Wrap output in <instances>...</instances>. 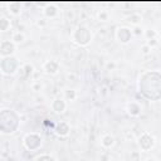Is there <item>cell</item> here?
Instances as JSON below:
<instances>
[{"label":"cell","instance_id":"1","mask_svg":"<svg viewBox=\"0 0 161 161\" xmlns=\"http://www.w3.org/2000/svg\"><path fill=\"white\" fill-rule=\"evenodd\" d=\"M72 40L80 47H86L92 42V33L87 26L79 25L72 31Z\"/></svg>","mask_w":161,"mask_h":161},{"label":"cell","instance_id":"2","mask_svg":"<svg viewBox=\"0 0 161 161\" xmlns=\"http://www.w3.org/2000/svg\"><path fill=\"white\" fill-rule=\"evenodd\" d=\"M19 68V62L15 57H5L0 60V69L4 74H14Z\"/></svg>","mask_w":161,"mask_h":161},{"label":"cell","instance_id":"3","mask_svg":"<svg viewBox=\"0 0 161 161\" xmlns=\"http://www.w3.org/2000/svg\"><path fill=\"white\" fill-rule=\"evenodd\" d=\"M13 113H14V112H13L11 109H3V111L0 112V130L5 126V128L3 130L4 133H13V132H15L16 128H18V126H14V125H11V123L9 125V122H8Z\"/></svg>","mask_w":161,"mask_h":161},{"label":"cell","instance_id":"4","mask_svg":"<svg viewBox=\"0 0 161 161\" xmlns=\"http://www.w3.org/2000/svg\"><path fill=\"white\" fill-rule=\"evenodd\" d=\"M23 145L26 150L29 151H34V150H38L40 146H42V137L35 133V132H31V133H28L24 140H23Z\"/></svg>","mask_w":161,"mask_h":161},{"label":"cell","instance_id":"5","mask_svg":"<svg viewBox=\"0 0 161 161\" xmlns=\"http://www.w3.org/2000/svg\"><path fill=\"white\" fill-rule=\"evenodd\" d=\"M114 35H116V39L121 44H128L132 38V29H130L127 26H119V28H117Z\"/></svg>","mask_w":161,"mask_h":161},{"label":"cell","instance_id":"6","mask_svg":"<svg viewBox=\"0 0 161 161\" xmlns=\"http://www.w3.org/2000/svg\"><path fill=\"white\" fill-rule=\"evenodd\" d=\"M138 145L141 147V150L143 151H150L153 146H155V138L152 135H150L148 132H143L140 138H138Z\"/></svg>","mask_w":161,"mask_h":161},{"label":"cell","instance_id":"7","mask_svg":"<svg viewBox=\"0 0 161 161\" xmlns=\"http://www.w3.org/2000/svg\"><path fill=\"white\" fill-rule=\"evenodd\" d=\"M15 52V44L11 40H3L0 42V54L5 57H11Z\"/></svg>","mask_w":161,"mask_h":161},{"label":"cell","instance_id":"8","mask_svg":"<svg viewBox=\"0 0 161 161\" xmlns=\"http://www.w3.org/2000/svg\"><path fill=\"white\" fill-rule=\"evenodd\" d=\"M52 109H53L55 113H58V114L64 113L65 109H67V102H65V99H64V98H60V97L54 98V99L52 101Z\"/></svg>","mask_w":161,"mask_h":161},{"label":"cell","instance_id":"9","mask_svg":"<svg viewBox=\"0 0 161 161\" xmlns=\"http://www.w3.org/2000/svg\"><path fill=\"white\" fill-rule=\"evenodd\" d=\"M43 70L47 73V74H50V75H54L58 73L59 70V63L57 60H47L44 64H43Z\"/></svg>","mask_w":161,"mask_h":161},{"label":"cell","instance_id":"10","mask_svg":"<svg viewBox=\"0 0 161 161\" xmlns=\"http://www.w3.org/2000/svg\"><path fill=\"white\" fill-rule=\"evenodd\" d=\"M69 131H70V126H69L67 122H64V121L58 122V123L55 125V127H54V132H55L58 136H60V137L68 136V135H69Z\"/></svg>","mask_w":161,"mask_h":161},{"label":"cell","instance_id":"11","mask_svg":"<svg viewBox=\"0 0 161 161\" xmlns=\"http://www.w3.org/2000/svg\"><path fill=\"white\" fill-rule=\"evenodd\" d=\"M114 143H116V140H114V137H113L111 133H106V135L102 136L101 145H102L104 148H111Z\"/></svg>","mask_w":161,"mask_h":161},{"label":"cell","instance_id":"12","mask_svg":"<svg viewBox=\"0 0 161 161\" xmlns=\"http://www.w3.org/2000/svg\"><path fill=\"white\" fill-rule=\"evenodd\" d=\"M43 14L47 18H55L58 15V8L54 4H48L44 9H43Z\"/></svg>","mask_w":161,"mask_h":161},{"label":"cell","instance_id":"13","mask_svg":"<svg viewBox=\"0 0 161 161\" xmlns=\"http://www.w3.org/2000/svg\"><path fill=\"white\" fill-rule=\"evenodd\" d=\"M127 112H128V114H131L132 117H137V116H140V113H141V107H140L138 103L131 102V103L127 104Z\"/></svg>","mask_w":161,"mask_h":161},{"label":"cell","instance_id":"14","mask_svg":"<svg viewBox=\"0 0 161 161\" xmlns=\"http://www.w3.org/2000/svg\"><path fill=\"white\" fill-rule=\"evenodd\" d=\"M25 39H26V36H25V34H24L23 31H15V33L11 35V42H13L15 45L24 43Z\"/></svg>","mask_w":161,"mask_h":161},{"label":"cell","instance_id":"15","mask_svg":"<svg viewBox=\"0 0 161 161\" xmlns=\"http://www.w3.org/2000/svg\"><path fill=\"white\" fill-rule=\"evenodd\" d=\"M8 11H9L11 15H14V16H19V15L21 14V6H20V4H18V3H10Z\"/></svg>","mask_w":161,"mask_h":161},{"label":"cell","instance_id":"16","mask_svg":"<svg viewBox=\"0 0 161 161\" xmlns=\"http://www.w3.org/2000/svg\"><path fill=\"white\" fill-rule=\"evenodd\" d=\"M10 28H11V21L5 16L0 18V31H8Z\"/></svg>","mask_w":161,"mask_h":161},{"label":"cell","instance_id":"17","mask_svg":"<svg viewBox=\"0 0 161 161\" xmlns=\"http://www.w3.org/2000/svg\"><path fill=\"white\" fill-rule=\"evenodd\" d=\"M127 21L131 23V24H133L135 26H137V25L140 24V21H141V16H140V14L133 13V14H131V15L127 18Z\"/></svg>","mask_w":161,"mask_h":161},{"label":"cell","instance_id":"18","mask_svg":"<svg viewBox=\"0 0 161 161\" xmlns=\"http://www.w3.org/2000/svg\"><path fill=\"white\" fill-rule=\"evenodd\" d=\"M77 98V92L74 89H65L64 91V99L67 101H74Z\"/></svg>","mask_w":161,"mask_h":161},{"label":"cell","instance_id":"19","mask_svg":"<svg viewBox=\"0 0 161 161\" xmlns=\"http://www.w3.org/2000/svg\"><path fill=\"white\" fill-rule=\"evenodd\" d=\"M34 161H57L54 157H52L50 155H47V153H42L39 156H36L34 158Z\"/></svg>","mask_w":161,"mask_h":161},{"label":"cell","instance_id":"20","mask_svg":"<svg viewBox=\"0 0 161 161\" xmlns=\"http://www.w3.org/2000/svg\"><path fill=\"white\" fill-rule=\"evenodd\" d=\"M97 16H98V20H99V21H106V20H108V13H107L106 10H101Z\"/></svg>","mask_w":161,"mask_h":161},{"label":"cell","instance_id":"21","mask_svg":"<svg viewBox=\"0 0 161 161\" xmlns=\"http://www.w3.org/2000/svg\"><path fill=\"white\" fill-rule=\"evenodd\" d=\"M145 34H146V36L148 38V40H150V39H155V38L157 36V33H156L155 30H146Z\"/></svg>","mask_w":161,"mask_h":161},{"label":"cell","instance_id":"22","mask_svg":"<svg viewBox=\"0 0 161 161\" xmlns=\"http://www.w3.org/2000/svg\"><path fill=\"white\" fill-rule=\"evenodd\" d=\"M157 44H158L157 38H155V39H150V40H147V43H146V45H147V47H150L151 49H152L153 47H156Z\"/></svg>","mask_w":161,"mask_h":161},{"label":"cell","instance_id":"23","mask_svg":"<svg viewBox=\"0 0 161 161\" xmlns=\"http://www.w3.org/2000/svg\"><path fill=\"white\" fill-rule=\"evenodd\" d=\"M24 69H25L26 75H29V74H31V73H33V67H31V65H29V64H26V65L24 67Z\"/></svg>","mask_w":161,"mask_h":161},{"label":"cell","instance_id":"24","mask_svg":"<svg viewBox=\"0 0 161 161\" xmlns=\"http://www.w3.org/2000/svg\"><path fill=\"white\" fill-rule=\"evenodd\" d=\"M31 88H33L34 91H40L42 84H40V83H38V82H36V83H33V84H31Z\"/></svg>","mask_w":161,"mask_h":161},{"label":"cell","instance_id":"25","mask_svg":"<svg viewBox=\"0 0 161 161\" xmlns=\"http://www.w3.org/2000/svg\"><path fill=\"white\" fill-rule=\"evenodd\" d=\"M36 25H38V26H42V28H43V26H45V25H47V20H45V19L38 20V21H36Z\"/></svg>","mask_w":161,"mask_h":161},{"label":"cell","instance_id":"26","mask_svg":"<svg viewBox=\"0 0 161 161\" xmlns=\"http://www.w3.org/2000/svg\"><path fill=\"white\" fill-rule=\"evenodd\" d=\"M133 33L138 35V34H141V33H142V30H141V28L137 25V26H135V28H133V30H132V34H133Z\"/></svg>","mask_w":161,"mask_h":161},{"label":"cell","instance_id":"27","mask_svg":"<svg viewBox=\"0 0 161 161\" xmlns=\"http://www.w3.org/2000/svg\"><path fill=\"white\" fill-rule=\"evenodd\" d=\"M150 50H151V48H150V47H147L146 44L142 47V53H143V54H148V53H150Z\"/></svg>","mask_w":161,"mask_h":161},{"label":"cell","instance_id":"28","mask_svg":"<svg viewBox=\"0 0 161 161\" xmlns=\"http://www.w3.org/2000/svg\"><path fill=\"white\" fill-rule=\"evenodd\" d=\"M108 160H109L108 155H101L99 156V161H108Z\"/></svg>","mask_w":161,"mask_h":161},{"label":"cell","instance_id":"29","mask_svg":"<svg viewBox=\"0 0 161 161\" xmlns=\"http://www.w3.org/2000/svg\"><path fill=\"white\" fill-rule=\"evenodd\" d=\"M67 78H68V79H70V78L73 79V78H75V74H74V73H68V74H67Z\"/></svg>","mask_w":161,"mask_h":161},{"label":"cell","instance_id":"30","mask_svg":"<svg viewBox=\"0 0 161 161\" xmlns=\"http://www.w3.org/2000/svg\"><path fill=\"white\" fill-rule=\"evenodd\" d=\"M146 161H156V160H155V158H153V157H148V158H147V160H146Z\"/></svg>","mask_w":161,"mask_h":161}]
</instances>
